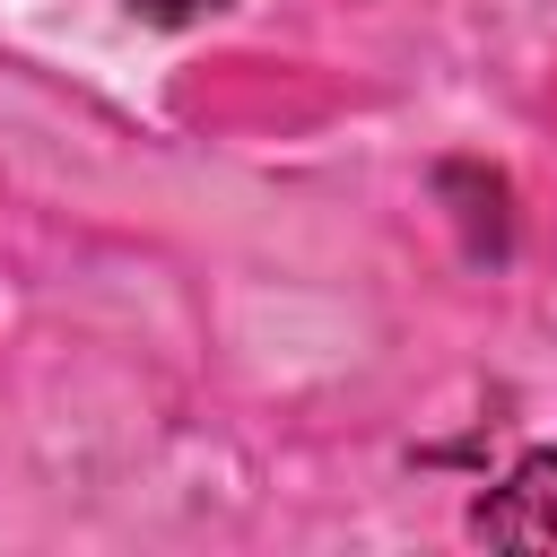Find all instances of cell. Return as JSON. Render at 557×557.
Here are the masks:
<instances>
[{
    "label": "cell",
    "instance_id": "cell-2",
    "mask_svg": "<svg viewBox=\"0 0 557 557\" xmlns=\"http://www.w3.org/2000/svg\"><path fill=\"white\" fill-rule=\"evenodd\" d=\"M131 17H148V26H191V17H218L226 0H122Z\"/></svg>",
    "mask_w": 557,
    "mask_h": 557
},
{
    "label": "cell",
    "instance_id": "cell-1",
    "mask_svg": "<svg viewBox=\"0 0 557 557\" xmlns=\"http://www.w3.org/2000/svg\"><path fill=\"white\" fill-rule=\"evenodd\" d=\"M470 531L496 548H557V453H522L505 470V487L479 496Z\"/></svg>",
    "mask_w": 557,
    "mask_h": 557
}]
</instances>
